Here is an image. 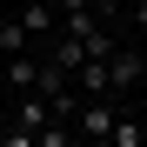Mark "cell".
Returning <instances> with one entry per match:
<instances>
[{"mask_svg":"<svg viewBox=\"0 0 147 147\" xmlns=\"http://www.w3.org/2000/svg\"><path fill=\"white\" fill-rule=\"evenodd\" d=\"M114 120H120V94H94V100H80V114H74V140H107Z\"/></svg>","mask_w":147,"mask_h":147,"instance_id":"obj_1","label":"cell"},{"mask_svg":"<svg viewBox=\"0 0 147 147\" xmlns=\"http://www.w3.org/2000/svg\"><path fill=\"white\" fill-rule=\"evenodd\" d=\"M140 74H147V60L134 54V47H114V54H107V94H134Z\"/></svg>","mask_w":147,"mask_h":147,"instance_id":"obj_2","label":"cell"},{"mask_svg":"<svg viewBox=\"0 0 147 147\" xmlns=\"http://www.w3.org/2000/svg\"><path fill=\"white\" fill-rule=\"evenodd\" d=\"M20 27H27V40H47V34H54L60 27V7H54V0H20Z\"/></svg>","mask_w":147,"mask_h":147,"instance_id":"obj_3","label":"cell"},{"mask_svg":"<svg viewBox=\"0 0 147 147\" xmlns=\"http://www.w3.org/2000/svg\"><path fill=\"white\" fill-rule=\"evenodd\" d=\"M13 120H20V127H27V134H40L47 120H54V100H47L40 87H27V94H20V100H13Z\"/></svg>","mask_w":147,"mask_h":147,"instance_id":"obj_4","label":"cell"},{"mask_svg":"<svg viewBox=\"0 0 147 147\" xmlns=\"http://www.w3.org/2000/svg\"><path fill=\"white\" fill-rule=\"evenodd\" d=\"M0 80H7L13 94H27L40 80V60H34V47H20V54H7V67H0Z\"/></svg>","mask_w":147,"mask_h":147,"instance_id":"obj_5","label":"cell"},{"mask_svg":"<svg viewBox=\"0 0 147 147\" xmlns=\"http://www.w3.org/2000/svg\"><path fill=\"white\" fill-rule=\"evenodd\" d=\"M107 147H147V127H140L134 114H120L114 127H107Z\"/></svg>","mask_w":147,"mask_h":147,"instance_id":"obj_6","label":"cell"},{"mask_svg":"<svg viewBox=\"0 0 147 147\" xmlns=\"http://www.w3.org/2000/svg\"><path fill=\"white\" fill-rule=\"evenodd\" d=\"M20 47H34V40H27V27H20V20H0V60L20 54Z\"/></svg>","mask_w":147,"mask_h":147,"instance_id":"obj_7","label":"cell"},{"mask_svg":"<svg viewBox=\"0 0 147 147\" xmlns=\"http://www.w3.org/2000/svg\"><path fill=\"white\" fill-rule=\"evenodd\" d=\"M134 20H140V27H147V0H134Z\"/></svg>","mask_w":147,"mask_h":147,"instance_id":"obj_8","label":"cell"}]
</instances>
